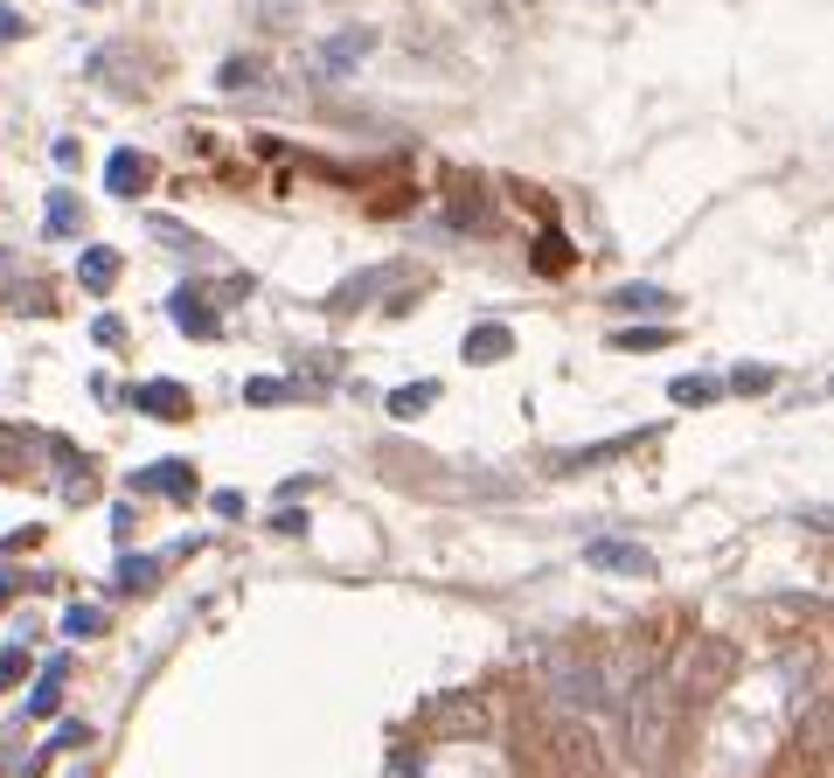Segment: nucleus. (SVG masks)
<instances>
[{
	"instance_id": "nucleus-1",
	"label": "nucleus",
	"mask_w": 834,
	"mask_h": 778,
	"mask_svg": "<svg viewBox=\"0 0 834 778\" xmlns=\"http://www.w3.org/2000/svg\"><path fill=\"white\" fill-rule=\"evenodd\" d=\"M550 695H557V716H591V709H606V674L578 654H557L550 661Z\"/></svg>"
},
{
	"instance_id": "nucleus-2",
	"label": "nucleus",
	"mask_w": 834,
	"mask_h": 778,
	"mask_svg": "<svg viewBox=\"0 0 834 778\" xmlns=\"http://www.w3.org/2000/svg\"><path fill=\"white\" fill-rule=\"evenodd\" d=\"M550 758L563 765V778H606V750H598L584 716H557L550 723Z\"/></svg>"
},
{
	"instance_id": "nucleus-3",
	"label": "nucleus",
	"mask_w": 834,
	"mask_h": 778,
	"mask_svg": "<svg viewBox=\"0 0 834 778\" xmlns=\"http://www.w3.org/2000/svg\"><path fill=\"white\" fill-rule=\"evenodd\" d=\"M369 49H376V35H369V29H342V35H334V42L321 49V57H313V70H321V76H348L362 57H369Z\"/></svg>"
},
{
	"instance_id": "nucleus-4",
	"label": "nucleus",
	"mask_w": 834,
	"mask_h": 778,
	"mask_svg": "<svg viewBox=\"0 0 834 778\" xmlns=\"http://www.w3.org/2000/svg\"><path fill=\"white\" fill-rule=\"evenodd\" d=\"M133 487H153V494H167V501H189L195 494V465L161 459V465H146V473H133Z\"/></svg>"
},
{
	"instance_id": "nucleus-5",
	"label": "nucleus",
	"mask_w": 834,
	"mask_h": 778,
	"mask_svg": "<svg viewBox=\"0 0 834 778\" xmlns=\"http://www.w3.org/2000/svg\"><path fill=\"white\" fill-rule=\"evenodd\" d=\"M133 403L146 410V418H189V389L181 382H140Z\"/></svg>"
},
{
	"instance_id": "nucleus-6",
	"label": "nucleus",
	"mask_w": 834,
	"mask_h": 778,
	"mask_svg": "<svg viewBox=\"0 0 834 778\" xmlns=\"http://www.w3.org/2000/svg\"><path fill=\"white\" fill-rule=\"evenodd\" d=\"M119 265H125V257H119L112 244H91L84 257H77V278H84L91 293H112V285H119Z\"/></svg>"
},
{
	"instance_id": "nucleus-7",
	"label": "nucleus",
	"mask_w": 834,
	"mask_h": 778,
	"mask_svg": "<svg viewBox=\"0 0 834 778\" xmlns=\"http://www.w3.org/2000/svg\"><path fill=\"white\" fill-rule=\"evenodd\" d=\"M174 327H181V334H195V341H216V327H223V320L208 314V299H195L189 285H181V293H174Z\"/></svg>"
},
{
	"instance_id": "nucleus-8",
	"label": "nucleus",
	"mask_w": 834,
	"mask_h": 778,
	"mask_svg": "<svg viewBox=\"0 0 834 778\" xmlns=\"http://www.w3.org/2000/svg\"><path fill=\"white\" fill-rule=\"evenodd\" d=\"M146 181H153V167L140 161V153H112V161H104V188L112 195H140Z\"/></svg>"
},
{
	"instance_id": "nucleus-9",
	"label": "nucleus",
	"mask_w": 834,
	"mask_h": 778,
	"mask_svg": "<svg viewBox=\"0 0 834 778\" xmlns=\"http://www.w3.org/2000/svg\"><path fill=\"white\" fill-rule=\"evenodd\" d=\"M584 556L598 563V570H626V577H647V550H626V542H584Z\"/></svg>"
},
{
	"instance_id": "nucleus-10",
	"label": "nucleus",
	"mask_w": 834,
	"mask_h": 778,
	"mask_svg": "<svg viewBox=\"0 0 834 778\" xmlns=\"http://www.w3.org/2000/svg\"><path fill=\"white\" fill-rule=\"evenodd\" d=\"M612 306H619V314H674V293H661V285H619V293H612Z\"/></svg>"
},
{
	"instance_id": "nucleus-11",
	"label": "nucleus",
	"mask_w": 834,
	"mask_h": 778,
	"mask_svg": "<svg viewBox=\"0 0 834 778\" xmlns=\"http://www.w3.org/2000/svg\"><path fill=\"white\" fill-rule=\"evenodd\" d=\"M508 348H515V334H508V327H494V320H487V327H474V334L459 341V355H466V361H501Z\"/></svg>"
},
{
	"instance_id": "nucleus-12",
	"label": "nucleus",
	"mask_w": 834,
	"mask_h": 778,
	"mask_svg": "<svg viewBox=\"0 0 834 778\" xmlns=\"http://www.w3.org/2000/svg\"><path fill=\"white\" fill-rule=\"evenodd\" d=\"M536 272H542V278H563V272H570V237H563V229H542V244H536Z\"/></svg>"
},
{
	"instance_id": "nucleus-13",
	"label": "nucleus",
	"mask_w": 834,
	"mask_h": 778,
	"mask_svg": "<svg viewBox=\"0 0 834 778\" xmlns=\"http://www.w3.org/2000/svg\"><path fill=\"white\" fill-rule=\"evenodd\" d=\"M668 341H674L668 327H619V334H612L619 355H654V348H668Z\"/></svg>"
},
{
	"instance_id": "nucleus-14",
	"label": "nucleus",
	"mask_w": 834,
	"mask_h": 778,
	"mask_svg": "<svg viewBox=\"0 0 834 778\" xmlns=\"http://www.w3.org/2000/svg\"><path fill=\"white\" fill-rule=\"evenodd\" d=\"M57 703H63V661H49L35 695H29V716H57Z\"/></svg>"
},
{
	"instance_id": "nucleus-15",
	"label": "nucleus",
	"mask_w": 834,
	"mask_h": 778,
	"mask_svg": "<svg viewBox=\"0 0 834 778\" xmlns=\"http://www.w3.org/2000/svg\"><path fill=\"white\" fill-rule=\"evenodd\" d=\"M431 403H438V382H410V389L389 397V418H417V410H431Z\"/></svg>"
},
{
	"instance_id": "nucleus-16",
	"label": "nucleus",
	"mask_w": 834,
	"mask_h": 778,
	"mask_svg": "<svg viewBox=\"0 0 834 778\" xmlns=\"http://www.w3.org/2000/svg\"><path fill=\"white\" fill-rule=\"evenodd\" d=\"M63 633H70V639H98V633H104V612H98V605H70V612H63Z\"/></svg>"
},
{
	"instance_id": "nucleus-17",
	"label": "nucleus",
	"mask_w": 834,
	"mask_h": 778,
	"mask_svg": "<svg viewBox=\"0 0 834 778\" xmlns=\"http://www.w3.org/2000/svg\"><path fill=\"white\" fill-rule=\"evenodd\" d=\"M285 397H299V389L278 382V376H251V382H244V403H285Z\"/></svg>"
},
{
	"instance_id": "nucleus-18",
	"label": "nucleus",
	"mask_w": 834,
	"mask_h": 778,
	"mask_svg": "<svg viewBox=\"0 0 834 778\" xmlns=\"http://www.w3.org/2000/svg\"><path fill=\"white\" fill-rule=\"evenodd\" d=\"M77 229V195H49V237H70Z\"/></svg>"
},
{
	"instance_id": "nucleus-19",
	"label": "nucleus",
	"mask_w": 834,
	"mask_h": 778,
	"mask_svg": "<svg viewBox=\"0 0 834 778\" xmlns=\"http://www.w3.org/2000/svg\"><path fill=\"white\" fill-rule=\"evenodd\" d=\"M626 446H640V431H626V438H612V446H591V452H578V459H563V465H606V459H619Z\"/></svg>"
},
{
	"instance_id": "nucleus-20",
	"label": "nucleus",
	"mask_w": 834,
	"mask_h": 778,
	"mask_svg": "<svg viewBox=\"0 0 834 778\" xmlns=\"http://www.w3.org/2000/svg\"><path fill=\"white\" fill-rule=\"evenodd\" d=\"M674 403H716V382L710 376H682L674 382Z\"/></svg>"
},
{
	"instance_id": "nucleus-21",
	"label": "nucleus",
	"mask_w": 834,
	"mask_h": 778,
	"mask_svg": "<svg viewBox=\"0 0 834 778\" xmlns=\"http://www.w3.org/2000/svg\"><path fill=\"white\" fill-rule=\"evenodd\" d=\"M153 577H161V570H153L146 556H125V563H119V584H125V591H146Z\"/></svg>"
},
{
	"instance_id": "nucleus-22",
	"label": "nucleus",
	"mask_w": 834,
	"mask_h": 778,
	"mask_svg": "<svg viewBox=\"0 0 834 778\" xmlns=\"http://www.w3.org/2000/svg\"><path fill=\"white\" fill-rule=\"evenodd\" d=\"M730 389H738V397H765V389H772V369H738V376H730Z\"/></svg>"
},
{
	"instance_id": "nucleus-23",
	"label": "nucleus",
	"mask_w": 834,
	"mask_h": 778,
	"mask_svg": "<svg viewBox=\"0 0 834 778\" xmlns=\"http://www.w3.org/2000/svg\"><path fill=\"white\" fill-rule=\"evenodd\" d=\"M257 76H265V70H257V63H223V91H244V84H257Z\"/></svg>"
},
{
	"instance_id": "nucleus-24",
	"label": "nucleus",
	"mask_w": 834,
	"mask_h": 778,
	"mask_svg": "<svg viewBox=\"0 0 834 778\" xmlns=\"http://www.w3.org/2000/svg\"><path fill=\"white\" fill-rule=\"evenodd\" d=\"M21 29H29V21H21V14H14V8H0V42H14V35H21Z\"/></svg>"
},
{
	"instance_id": "nucleus-25",
	"label": "nucleus",
	"mask_w": 834,
	"mask_h": 778,
	"mask_svg": "<svg viewBox=\"0 0 834 778\" xmlns=\"http://www.w3.org/2000/svg\"><path fill=\"white\" fill-rule=\"evenodd\" d=\"M0 473H8V431H0Z\"/></svg>"
},
{
	"instance_id": "nucleus-26",
	"label": "nucleus",
	"mask_w": 834,
	"mask_h": 778,
	"mask_svg": "<svg viewBox=\"0 0 834 778\" xmlns=\"http://www.w3.org/2000/svg\"><path fill=\"white\" fill-rule=\"evenodd\" d=\"M0 605H8V577H0Z\"/></svg>"
}]
</instances>
